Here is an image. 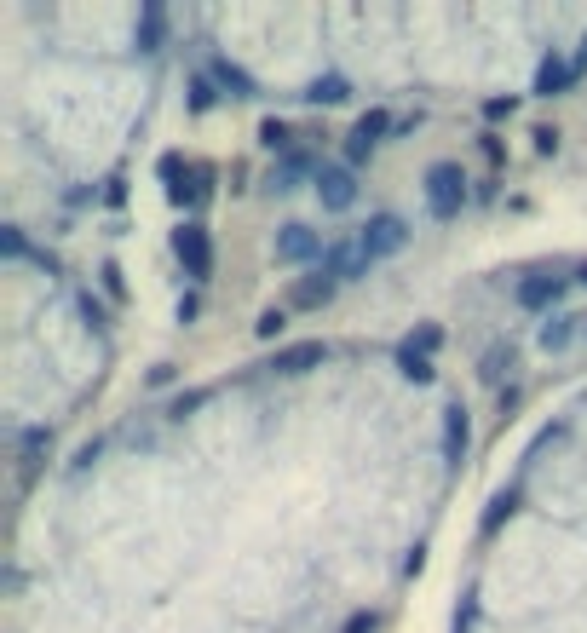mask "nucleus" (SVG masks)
Here are the masks:
<instances>
[{
	"label": "nucleus",
	"instance_id": "1",
	"mask_svg": "<svg viewBox=\"0 0 587 633\" xmlns=\"http://www.w3.org/2000/svg\"><path fill=\"white\" fill-rule=\"evenodd\" d=\"M461 202H467V173L455 162L426 167V208H432V219H455Z\"/></svg>",
	"mask_w": 587,
	"mask_h": 633
},
{
	"label": "nucleus",
	"instance_id": "2",
	"mask_svg": "<svg viewBox=\"0 0 587 633\" xmlns=\"http://www.w3.org/2000/svg\"><path fill=\"white\" fill-rule=\"evenodd\" d=\"M403 242H409V231H403L398 213H375V219H369V225L357 231V248L369 254V265H375V259H392V254L403 248Z\"/></svg>",
	"mask_w": 587,
	"mask_h": 633
},
{
	"label": "nucleus",
	"instance_id": "3",
	"mask_svg": "<svg viewBox=\"0 0 587 633\" xmlns=\"http://www.w3.org/2000/svg\"><path fill=\"white\" fill-rule=\"evenodd\" d=\"M173 254H179V265H185V277L208 282V271H213V242H208V231H202V225H179V231H173Z\"/></svg>",
	"mask_w": 587,
	"mask_h": 633
},
{
	"label": "nucleus",
	"instance_id": "4",
	"mask_svg": "<svg viewBox=\"0 0 587 633\" xmlns=\"http://www.w3.org/2000/svg\"><path fill=\"white\" fill-rule=\"evenodd\" d=\"M317 196H323V208L346 213L357 202V185H352V167H323L317 173Z\"/></svg>",
	"mask_w": 587,
	"mask_h": 633
},
{
	"label": "nucleus",
	"instance_id": "5",
	"mask_svg": "<svg viewBox=\"0 0 587 633\" xmlns=\"http://www.w3.org/2000/svg\"><path fill=\"white\" fill-rule=\"evenodd\" d=\"M323 271H329L334 282H352V277H363V271H369V254H363L357 242H334L329 254H323Z\"/></svg>",
	"mask_w": 587,
	"mask_h": 633
},
{
	"label": "nucleus",
	"instance_id": "6",
	"mask_svg": "<svg viewBox=\"0 0 587 633\" xmlns=\"http://www.w3.org/2000/svg\"><path fill=\"white\" fill-rule=\"evenodd\" d=\"M323 357H329V346H323V340H306V346H282V352L271 357V369H277V375H306Z\"/></svg>",
	"mask_w": 587,
	"mask_h": 633
},
{
	"label": "nucleus",
	"instance_id": "7",
	"mask_svg": "<svg viewBox=\"0 0 587 633\" xmlns=\"http://www.w3.org/2000/svg\"><path fill=\"white\" fill-rule=\"evenodd\" d=\"M380 133H392V116H386V110H369V116L352 127V144H346V156H352V162H369V150H375Z\"/></svg>",
	"mask_w": 587,
	"mask_h": 633
},
{
	"label": "nucleus",
	"instance_id": "8",
	"mask_svg": "<svg viewBox=\"0 0 587 633\" xmlns=\"http://www.w3.org/2000/svg\"><path fill=\"white\" fill-rule=\"evenodd\" d=\"M323 248H317V231H306V225H282L277 236V259H288V265H306V259H317Z\"/></svg>",
	"mask_w": 587,
	"mask_h": 633
},
{
	"label": "nucleus",
	"instance_id": "9",
	"mask_svg": "<svg viewBox=\"0 0 587 633\" xmlns=\"http://www.w3.org/2000/svg\"><path fill=\"white\" fill-rule=\"evenodd\" d=\"M576 75H582V64L576 58H547L541 64V75H536V93H564V87H576Z\"/></svg>",
	"mask_w": 587,
	"mask_h": 633
},
{
	"label": "nucleus",
	"instance_id": "10",
	"mask_svg": "<svg viewBox=\"0 0 587 633\" xmlns=\"http://www.w3.org/2000/svg\"><path fill=\"white\" fill-rule=\"evenodd\" d=\"M564 294V277H530V282H518V305L524 311H541V305H553Z\"/></svg>",
	"mask_w": 587,
	"mask_h": 633
},
{
	"label": "nucleus",
	"instance_id": "11",
	"mask_svg": "<svg viewBox=\"0 0 587 633\" xmlns=\"http://www.w3.org/2000/svg\"><path fill=\"white\" fill-rule=\"evenodd\" d=\"M449 421H444V455L449 461H461L467 455V438H472V426H467V409L455 403V409H444Z\"/></svg>",
	"mask_w": 587,
	"mask_h": 633
},
{
	"label": "nucleus",
	"instance_id": "12",
	"mask_svg": "<svg viewBox=\"0 0 587 633\" xmlns=\"http://www.w3.org/2000/svg\"><path fill=\"white\" fill-rule=\"evenodd\" d=\"M329 294H334V277H329V271H311V277H300V282H294V305H300V311L323 305Z\"/></svg>",
	"mask_w": 587,
	"mask_h": 633
},
{
	"label": "nucleus",
	"instance_id": "13",
	"mask_svg": "<svg viewBox=\"0 0 587 633\" xmlns=\"http://www.w3.org/2000/svg\"><path fill=\"white\" fill-rule=\"evenodd\" d=\"M162 47V6H144V29H139V52Z\"/></svg>",
	"mask_w": 587,
	"mask_h": 633
},
{
	"label": "nucleus",
	"instance_id": "14",
	"mask_svg": "<svg viewBox=\"0 0 587 633\" xmlns=\"http://www.w3.org/2000/svg\"><path fill=\"white\" fill-rule=\"evenodd\" d=\"M311 104H340V98H346V81H340V75H323V81H311Z\"/></svg>",
	"mask_w": 587,
	"mask_h": 633
},
{
	"label": "nucleus",
	"instance_id": "15",
	"mask_svg": "<svg viewBox=\"0 0 587 633\" xmlns=\"http://www.w3.org/2000/svg\"><path fill=\"white\" fill-rule=\"evenodd\" d=\"M213 75H219V81H225V87H231L236 98H248V75L236 70V64H225V58H213Z\"/></svg>",
	"mask_w": 587,
	"mask_h": 633
},
{
	"label": "nucleus",
	"instance_id": "16",
	"mask_svg": "<svg viewBox=\"0 0 587 633\" xmlns=\"http://www.w3.org/2000/svg\"><path fill=\"white\" fill-rule=\"evenodd\" d=\"M541 346H547V352H559V346H570V317H553V323L541 329Z\"/></svg>",
	"mask_w": 587,
	"mask_h": 633
},
{
	"label": "nucleus",
	"instance_id": "17",
	"mask_svg": "<svg viewBox=\"0 0 587 633\" xmlns=\"http://www.w3.org/2000/svg\"><path fill=\"white\" fill-rule=\"evenodd\" d=\"M300 173H306V156H288V162H282V173H277V190H294V179H300Z\"/></svg>",
	"mask_w": 587,
	"mask_h": 633
},
{
	"label": "nucleus",
	"instance_id": "18",
	"mask_svg": "<svg viewBox=\"0 0 587 633\" xmlns=\"http://www.w3.org/2000/svg\"><path fill=\"white\" fill-rule=\"evenodd\" d=\"M403 369H409V380H432V363L415 357V352H403Z\"/></svg>",
	"mask_w": 587,
	"mask_h": 633
},
{
	"label": "nucleus",
	"instance_id": "19",
	"mask_svg": "<svg viewBox=\"0 0 587 633\" xmlns=\"http://www.w3.org/2000/svg\"><path fill=\"white\" fill-rule=\"evenodd\" d=\"M265 144H271V150H288V127H277V121H265Z\"/></svg>",
	"mask_w": 587,
	"mask_h": 633
},
{
	"label": "nucleus",
	"instance_id": "20",
	"mask_svg": "<svg viewBox=\"0 0 587 633\" xmlns=\"http://www.w3.org/2000/svg\"><path fill=\"white\" fill-rule=\"evenodd\" d=\"M282 323H288V317H282V311H265V317H259V334H265V340H271V334H282Z\"/></svg>",
	"mask_w": 587,
	"mask_h": 633
}]
</instances>
